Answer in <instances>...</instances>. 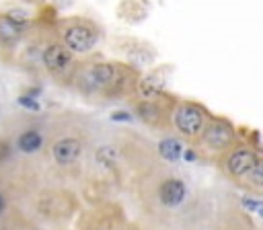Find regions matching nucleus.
Wrapping results in <instances>:
<instances>
[{
  "mask_svg": "<svg viewBox=\"0 0 263 230\" xmlns=\"http://www.w3.org/2000/svg\"><path fill=\"white\" fill-rule=\"evenodd\" d=\"M64 45L72 53H86L97 45V31L84 23H72L62 33Z\"/></svg>",
  "mask_w": 263,
  "mask_h": 230,
  "instance_id": "nucleus-1",
  "label": "nucleus"
},
{
  "mask_svg": "<svg viewBox=\"0 0 263 230\" xmlns=\"http://www.w3.org/2000/svg\"><path fill=\"white\" fill-rule=\"evenodd\" d=\"M203 123H205V115L197 105H181L173 113V125L177 127L179 133L187 138L197 136L203 129Z\"/></svg>",
  "mask_w": 263,
  "mask_h": 230,
  "instance_id": "nucleus-2",
  "label": "nucleus"
},
{
  "mask_svg": "<svg viewBox=\"0 0 263 230\" xmlns=\"http://www.w3.org/2000/svg\"><path fill=\"white\" fill-rule=\"evenodd\" d=\"M82 156V142L78 138H60L51 146V158L60 166H70Z\"/></svg>",
  "mask_w": 263,
  "mask_h": 230,
  "instance_id": "nucleus-3",
  "label": "nucleus"
},
{
  "mask_svg": "<svg viewBox=\"0 0 263 230\" xmlns=\"http://www.w3.org/2000/svg\"><path fill=\"white\" fill-rule=\"evenodd\" d=\"M41 60H43V64H45V68L49 72L60 74V72L68 70V66L72 64V51L64 43H49L43 49Z\"/></svg>",
  "mask_w": 263,
  "mask_h": 230,
  "instance_id": "nucleus-4",
  "label": "nucleus"
},
{
  "mask_svg": "<svg viewBox=\"0 0 263 230\" xmlns=\"http://www.w3.org/2000/svg\"><path fill=\"white\" fill-rule=\"evenodd\" d=\"M86 76L97 88H115L121 84V70L113 64H95Z\"/></svg>",
  "mask_w": 263,
  "mask_h": 230,
  "instance_id": "nucleus-5",
  "label": "nucleus"
},
{
  "mask_svg": "<svg viewBox=\"0 0 263 230\" xmlns=\"http://www.w3.org/2000/svg\"><path fill=\"white\" fill-rule=\"evenodd\" d=\"M185 195H187V187H185V183L181 179H166L158 187V199L166 207L179 205L185 199Z\"/></svg>",
  "mask_w": 263,
  "mask_h": 230,
  "instance_id": "nucleus-6",
  "label": "nucleus"
},
{
  "mask_svg": "<svg viewBox=\"0 0 263 230\" xmlns=\"http://www.w3.org/2000/svg\"><path fill=\"white\" fill-rule=\"evenodd\" d=\"M203 140H205V144H208L210 148L222 150V148H226V146L230 144V140H232V129H230V125L224 123V121H212V125H210V127L205 129V133H203Z\"/></svg>",
  "mask_w": 263,
  "mask_h": 230,
  "instance_id": "nucleus-7",
  "label": "nucleus"
},
{
  "mask_svg": "<svg viewBox=\"0 0 263 230\" xmlns=\"http://www.w3.org/2000/svg\"><path fill=\"white\" fill-rule=\"evenodd\" d=\"M255 154L249 150V148H236L230 156H228V162H226V168H228V172L230 175H234V177H245L249 170H251V166L255 164Z\"/></svg>",
  "mask_w": 263,
  "mask_h": 230,
  "instance_id": "nucleus-8",
  "label": "nucleus"
},
{
  "mask_svg": "<svg viewBox=\"0 0 263 230\" xmlns=\"http://www.w3.org/2000/svg\"><path fill=\"white\" fill-rule=\"evenodd\" d=\"M41 146H43V133L39 129H35V127H27L16 136V150L21 154L31 156V154L39 152Z\"/></svg>",
  "mask_w": 263,
  "mask_h": 230,
  "instance_id": "nucleus-9",
  "label": "nucleus"
},
{
  "mask_svg": "<svg viewBox=\"0 0 263 230\" xmlns=\"http://www.w3.org/2000/svg\"><path fill=\"white\" fill-rule=\"evenodd\" d=\"M158 150H160V154H162L166 160H179L181 154H183V146H181V142H179L177 138H166V140H162V142L158 144Z\"/></svg>",
  "mask_w": 263,
  "mask_h": 230,
  "instance_id": "nucleus-10",
  "label": "nucleus"
},
{
  "mask_svg": "<svg viewBox=\"0 0 263 230\" xmlns=\"http://www.w3.org/2000/svg\"><path fill=\"white\" fill-rule=\"evenodd\" d=\"M160 90H162V86H160V82L158 80H154V78H144L140 84H138V92L142 94V99H146V101H150V99H154V97H158L160 94Z\"/></svg>",
  "mask_w": 263,
  "mask_h": 230,
  "instance_id": "nucleus-11",
  "label": "nucleus"
},
{
  "mask_svg": "<svg viewBox=\"0 0 263 230\" xmlns=\"http://www.w3.org/2000/svg\"><path fill=\"white\" fill-rule=\"evenodd\" d=\"M4 21L10 23L16 31H23V29L29 27V14H27L25 10H21V8H12V10H8V12L4 14Z\"/></svg>",
  "mask_w": 263,
  "mask_h": 230,
  "instance_id": "nucleus-12",
  "label": "nucleus"
},
{
  "mask_svg": "<svg viewBox=\"0 0 263 230\" xmlns=\"http://www.w3.org/2000/svg\"><path fill=\"white\" fill-rule=\"evenodd\" d=\"M247 175L255 187H263V160H255V164L251 166Z\"/></svg>",
  "mask_w": 263,
  "mask_h": 230,
  "instance_id": "nucleus-13",
  "label": "nucleus"
},
{
  "mask_svg": "<svg viewBox=\"0 0 263 230\" xmlns=\"http://www.w3.org/2000/svg\"><path fill=\"white\" fill-rule=\"evenodd\" d=\"M16 103L23 107V109H27V111H39L41 109V105H39V101L33 97V94H29V92H25V94H21L18 99H16Z\"/></svg>",
  "mask_w": 263,
  "mask_h": 230,
  "instance_id": "nucleus-14",
  "label": "nucleus"
},
{
  "mask_svg": "<svg viewBox=\"0 0 263 230\" xmlns=\"http://www.w3.org/2000/svg\"><path fill=\"white\" fill-rule=\"evenodd\" d=\"M12 154H14V148H12V144H10L6 138H0V164L8 162V160L12 158Z\"/></svg>",
  "mask_w": 263,
  "mask_h": 230,
  "instance_id": "nucleus-15",
  "label": "nucleus"
},
{
  "mask_svg": "<svg viewBox=\"0 0 263 230\" xmlns=\"http://www.w3.org/2000/svg\"><path fill=\"white\" fill-rule=\"evenodd\" d=\"M113 150L109 146H103L99 152H97V160L103 164V166H111V162L115 160V154H111Z\"/></svg>",
  "mask_w": 263,
  "mask_h": 230,
  "instance_id": "nucleus-16",
  "label": "nucleus"
},
{
  "mask_svg": "<svg viewBox=\"0 0 263 230\" xmlns=\"http://www.w3.org/2000/svg\"><path fill=\"white\" fill-rule=\"evenodd\" d=\"M242 203H245L247 209H253V212H257V214L263 216V201H257V199H245Z\"/></svg>",
  "mask_w": 263,
  "mask_h": 230,
  "instance_id": "nucleus-17",
  "label": "nucleus"
},
{
  "mask_svg": "<svg viewBox=\"0 0 263 230\" xmlns=\"http://www.w3.org/2000/svg\"><path fill=\"white\" fill-rule=\"evenodd\" d=\"M111 119H113V121H129L132 115L125 113V111H115V113H111Z\"/></svg>",
  "mask_w": 263,
  "mask_h": 230,
  "instance_id": "nucleus-18",
  "label": "nucleus"
},
{
  "mask_svg": "<svg viewBox=\"0 0 263 230\" xmlns=\"http://www.w3.org/2000/svg\"><path fill=\"white\" fill-rule=\"evenodd\" d=\"M6 203H8V201H6V195L0 191V216H2V214H4V209H6Z\"/></svg>",
  "mask_w": 263,
  "mask_h": 230,
  "instance_id": "nucleus-19",
  "label": "nucleus"
}]
</instances>
